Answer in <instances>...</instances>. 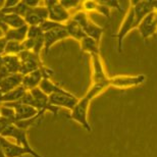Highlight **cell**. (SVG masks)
Segmentation results:
<instances>
[{
  "label": "cell",
  "instance_id": "cell-37",
  "mask_svg": "<svg viewBox=\"0 0 157 157\" xmlns=\"http://www.w3.org/2000/svg\"><path fill=\"white\" fill-rule=\"evenodd\" d=\"M0 157H5V155H4V153H3V151H2V149H1V147H0Z\"/></svg>",
  "mask_w": 157,
  "mask_h": 157
},
{
  "label": "cell",
  "instance_id": "cell-14",
  "mask_svg": "<svg viewBox=\"0 0 157 157\" xmlns=\"http://www.w3.org/2000/svg\"><path fill=\"white\" fill-rule=\"evenodd\" d=\"M24 20L27 26H40L41 24L48 20V11L44 5L38 7L30 8L29 11L25 14Z\"/></svg>",
  "mask_w": 157,
  "mask_h": 157
},
{
  "label": "cell",
  "instance_id": "cell-25",
  "mask_svg": "<svg viewBox=\"0 0 157 157\" xmlns=\"http://www.w3.org/2000/svg\"><path fill=\"white\" fill-rule=\"evenodd\" d=\"M44 113H45V112L41 111V112H39V113L36 115L35 117H32V118L26 119V121H15L13 124L17 125V128H21V130L28 131L30 128L36 127V125L39 124L40 121H41V119H42V117H43Z\"/></svg>",
  "mask_w": 157,
  "mask_h": 157
},
{
  "label": "cell",
  "instance_id": "cell-32",
  "mask_svg": "<svg viewBox=\"0 0 157 157\" xmlns=\"http://www.w3.org/2000/svg\"><path fill=\"white\" fill-rule=\"evenodd\" d=\"M102 3H103V4H105L106 6H108L111 10L113 8L117 9V10H121V11L124 10V9L122 8V6H121L122 2H118V1H102Z\"/></svg>",
  "mask_w": 157,
  "mask_h": 157
},
{
  "label": "cell",
  "instance_id": "cell-35",
  "mask_svg": "<svg viewBox=\"0 0 157 157\" xmlns=\"http://www.w3.org/2000/svg\"><path fill=\"white\" fill-rule=\"evenodd\" d=\"M153 20H154V23L157 26V11L156 10H154V12H153Z\"/></svg>",
  "mask_w": 157,
  "mask_h": 157
},
{
  "label": "cell",
  "instance_id": "cell-28",
  "mask_svg": "<svg viewBox=\"0 0 157 157\" xmlns=\"http://www.w3.org/2000/svg\"><path fill=\"white\" fill-rule=\"evenodd\" d=\"M43 32L41 30L40 26H28V35L27 38L37 40L40 37L43 36Z\"/></svg>",
  "mask_w": 157,
  "mask_h": 157
},
{
  "label": "cell",
  "instance_id": "cell-30",
  "mask_svg": "<svg viewBox=\"0 0 157 157\" xmlns=\"http://www.w3.org/2000/svg\"><path fill=\"white\" fill-rule=\"evenodd\" d=\"M98 13L104 15L106 18H110V14H111V9L106 6L105 4H103L102 1H98V8H97V11Z\"/></svg>",
  "mask_w": 157,
  "mask_h": 157
},
{
  "label": "cell",
  "instance_id": "cell-8",
  "mask_svg": "<svg viewBox=\"0 0 157 157\" xmlns=\"http://www.w3.org/2000/svg\"><path fill=\"white\" fill-rule=\"evenodd\" d=\"M0 147H1L5 157H23L25 155H30L32 157H43L36 151H30L23 146L12 143L7 138L0 137Z\"/></svg>",
  "mask_w": 157,
  "mask_h": 157
},
{
  "label": "cell",
  "instance_id": "cell-36",
  "mask_svg": "<svg viewBox=\"0 0 157 157\" xmlns=\"http://www.w3.org/2000/svg\"><path fill=\"white\" fill-rule=\"evenodd\" d=\"M152 4H153V8H154V10L157 11V1H152Z\"/></svg>",
  "mask_w": 157,
  "mask_h": 157
},
{
  "label": "cell",
  "instance_id": "cell-23",
  "mask_svg": "<svg viewBox=\"0 0 157 157\" xmlns=\"http://www.w3.org/2000/svg\"><path fill=\"white\" fill-rule=\"evenodd\" d=\"M81 45V49L84 52L88 53L90 56L94 54H100V48H99V42L94 40L90 37H85V38L78 42Z\"/></svg>",
  "mask_w": 157,
  "mask_h": 157
},
{
  "label": "cell",
  "instance_id": "cell-17",
  "mask_svg": "<svg viewBox=\"0 0 157 157\" xmlns=\"http://www.w3.org/2000/svg\"><path fill=\"white\" fill-rule=\"evenodd\" d=\"M153 12L149 13L147 17L142 21V23L140 24V26L138 27V30H139V33L142 39L146 40L152 37L157 31V26L154 23V20H153Z\"/></svg>",
  "mask_w": 157,
  "mask_h": 157
},
{
  "label": "cell",
  "instance_id": "cell-6",
  "mask_svg": "<svg viewBox=\"0 0 157 157\" xmlns=\"http://www.w3.org/2000/svg\"><path fill=\"white\" fill-rule=\"evenodd\" d=\"M44 6L48 11V20L54 23L64 25L71 20V12L67 10L60 1H45Z\"/></svg>",
  "mask_w": 157,
  "mask_h": 157
},
{
  "label": "cell",
  "instance_id": "cell-34",
  "mask_svg": "<svg viewBox=\"0 0 157 157\" xmlns=\"http://www.w3.org/2000/svg\"><path fill=\"white\" fill-rule=\"evenodd\" d=\"M8 29H9V28L6 26L4 23H3V21L1 20V17H0V31H1V32L3 33V35H4L6 32H7Z\"/></svg>",
  "mask_w": 157,
  "mask_h": 157
},
{
  "label": "cell",
  "instance_id": "cell-39",
  "mask_svg": "<svg viewBox=\"0 0 157 157\" xmlns=\"http://www.w3.org/2000/svg\"><path fill=\"white\" fill-rule=\"evenodd\" d=\"M0 13H1V7H0Z\"/></svg>",
  "mask_w": 157,
  "mask_h": 157
},
{
  "label": "cell",
  "instance_id": "cell-9",
  "mask_svg": "<svg viewBox=\"0 0 157 157\" xmlns=\"http://www.w3.org/2000/svg\"><path fill=\"white\" fill-rule=\"evenodd\" d=\"M91 65H92V84L104 85L106 87H110L109 80L110 78L107 76L103 67L100 54L91 55Z\"/></svg>",
  "mask_w": 157,
  "mask_h": 157
},
{
  "label": "cell",
  "instance_id": "cell-1",
  "mask_svg": "<svg viewBox=\"0 0 157 157\" xmlns=\"http://www.w3.org/2000/svg\"><path fill=\"white\" fill-rule=\"evenodd\" d=\"M154 11L152 1H131L130 7L127 15L124 17L117 34H114V38L117 40V47L119 53L124 51V40L125 36L132 30L138 29L142 21L149 13Z\"/></svg>",
  "mask_w": 157,
  "mask_h": 157
},
{
  "label": "cell",
  "instance_id": "cell-31",
  "mask_svg": "<svg viewBox=\"0 0 157 157\" xmlns=\"http://www.w3.org/2000/svg\"><path fill=\"white\" fill-rule=\"evenodd\" d=\"M62 6L70 11V9L78 8V6H82V1H60Z\"/></svg>",
  "mask_w": 157,
  "mask_h": 157
},
{
  "label": "cell",
  "instance_id": "cell-12",
  "mask_svg": "<svg viewBox=\"0 0 157 157\" xmlns=\"http://www.w3.org/2000/svg\"><path fill=\"white\" fill-rule=\"evenodd\" d=\"M70 38L67 33V30L64 28V25H60L59 27L55 28L51 31L43 34L44 39V53L47 55L51 50L52 46L61 40Z\"/></svg>",
  "mask_w": 157,
  "mask_h": 157
},
{
  "label": "cell",
  "instance_id": "cell-7",
  "mask_svg": "<svg viewBox=\"0 0 157 157\" xmlns=\"http://www.w3.org/2000/svg\"><path fill=\"white\" fill-rule=\"evenodd\" d=\"M17 56L21 60L20 74L23 75V76L39 70L40 67H43V62L41 60L39 54H36L32 51L24 50Z\"/></svg>",
  "mask_w": 157,
  "mask_h": 157
},
{
  "label": "cell",
  "instance_id": "cell-18",
  "mask_svg": "<svg viewBox=\"0 0 157 157\" xmlns=\"http://www.w3.org/2000/svg\"><path fill=\"white\" fill-rule=\"evenodd\" d=\"M64 28H65V30H67L68 37L78 41V42H81L85 37H87L86 34L84 32V30L82 29V27L77 21H75L71 17L67 24H64Z\"/></svg>",
  "mask_w": 157,
  "mask_h": 157
},
{
  "label": "cell",
  "instance_id": "cell-38",
  "mask_svg": "<svg viewBox=\"0 0 157 157\" xmlns=\"http://www.w3.org/2000/svg\"><path fill=\"white\" fill-rule=\"evenodd\" d=\"M2 93L1 92H0V106H1L2 105Z\"/></svg>",
  "mask_w": 157,
  "mask_h": 157
},
{
  "label": "cell",
  "instance_id": "cell-10",
  "mask_svg": "<svg viewBox=\"0 0 157 157\" xmlns=\"http://www.w3.org/2000/svg\"><path fill=\"white\" fill-rule=\"evenodd\" d=\"M78 97L65 90L62 93H55L49 96V103L56 108H65L71 110L78 101Z\"/></svg>",
  "mask_w": 157,
  "mask_h": 157
},
{
  "label": "cell",
  "instance_id": "cell-4",
  "mask_svg": "<svg viewBox=\"0 0 157 157\" xmlns=\"http://www.w3.org/2000/svg\"><path fill=\"white\" fill-rule=\"evenodd\" d=\"M71 18L75 21H77L82 27V29L84 30L87 37H90V38L96 40L97 42L100 43L103 36V33H104V28L95 24L92 20H90L87 12H85L83 10L77 11L76 13L71 15Z\"/></svg>",
  "mask_w": 157,
  "mask_h": 157
},
{
  "label": "cell",
  "instance_id": "cell-24",
  "mask_svg": "<svg viewBox=\"0 0 157 157\" xmlns=\"http://www.w3.org/2000/svg\"><path fill=\"white\" fill-rule=\"evenodd\" d=\"M39 88L48 96L52 95V94H55V93H62L65 91V89L59 87L58 85L54 84L50 78H44V80L41 82Z\"/></svg>",
  "mask_w": 157,
  "mask_h": 157
},
{
  "label": "cell",
  "instance_id": "cell-26",
  "mask_svg": "<svg viewBox=\"0 0 157 157\" xmlns=\"http://www.w3.org/2000/svg\"><path fill=\"white\" fill-rule=\"evenodd\" d=\"M21 51H24L23 44L15 41H7V44L5 46L4 54L9 55H18Z\"/></svg>",
  "mask_w": 157,
  "mask_h": 157
},
{
  "label": "cell",
  "instance_id": "cell-15",
  "mask_svg": "<svg viewBox=\"0 0 157 157\" xmlns=\"http://www.w3.org/2000/svg\"><path fill=\"white\" fill-rule=\"evenodd\" d=\"M3 104L10 106L14 109L15 111V121H26V119L35 117L37 114L39 113V110H37L36 108H34L33 106L24 104L21 102H13V103H3ZM14 121V122H15Z\"/></svg>",
  "mask_w": 157,
  "mask_h": 157
},
{
  "label": "cell",
  "instance_id": "cell-21",
  "mask_svg": "<svg viewBox=\"0 0 157 157\" xmlns=\"http://www.w3.org/2000/svg\"><path fill=\"white\" fill-rule=\"evenodd\" d=\"M28 35V26H24L17 29H8L4 35L7 41H15V42L23 43L27 39Z\"/></svg>",
  "mask_w": 157,
  "mask_h": 157
},
{
  "label": "cell",
  "instance_id": "cell-20",
  "mask_svg": "<svg viewBox=\"0 0 157 157\" xmlns=\"http://www.w3.org/2000/svg\"><path fill=\"white\" fill-rule=\"evenodd\" d=\"M0 17L9 29H17L24 26H27L24 17L14 13H0Z\"/></svg>",
  "mask_w": 157,
  "mask_h": 157
},
{
  "label": "cell",
  "instance_id": "cell-29",
  "mask_svg": "<svg viewBox=\"0 0 157 157\" xmlns=\"http://www.w3.org/2000/svg\"><path fill=\"white\" fill-rule=\"evenodd\" d=\"M82 7L85 12H94L98 8V1H82Z\"/></svg>",
  "mask_w": 157,
  "mask_h": 157
},
{
  "label": "cell",
  "instance_id": "cell-16",
  "mask_svg": "<svg viewBox=\"0 0 157 157\" xmlns=\"http://www.w3.org/2000/svg\"><path fill=\"white\" fill-rule=\"evenodd\" d=\"M23 83V75L10 74L0 80V92L5 94L9 91L20 87Z\"/></svg>",
  "mask_w": 157,
  "mask_h": 157
},
{
  "label": "cell",
  "instance_id": "cell-19",
  "mask_svg": "<svg viewBox=\"0 0 157 157\" xmlns=\"http://www.w3.org/2000/svg\"><path fill=\"white\" fill-rule=\"evenodd\" d=\"M2 60L8 74H20L21 60L17 55L3 54Z\"/></svg>",
  "mask_w": 157,
  "mask_h": 157
},
{
  "label": "cell",
  "instance_id": "cell-11",
  "mask_svg": "<svg viewBox=\"0 0 157 157\" xmlns=\"http://www.w3.org/2000/svg\"><path fill=\"white\" fill-rule=\"evenodd\" d=\"M146 76L137 75V76H115L110 78L109 84L110 87L118 89H128V88L138 87L145 83Z\"/></svg>",
  "mask_w": 157,
  "mask_h": 157
},
{
  "label": "cell",
  "instance_id": "cell-13",
  "mask_svg": "<svg viewBox=\"0 0 157 157\" xmlns=\"http://www.w3.org/2000/svg\"><path fill=\"white\" fill-rule=\"evenodd\" d=\"M0 137H4V138H13L17 141V144L20 146H23L24 148H26L30 151H35L32 146L30 145L29 141H28L27 137V131L21 130V128H17V125L11 124H9L4 131L2 132V134L0 135Z\"/></svg>",
  "mask_w": 157,
  "mask_h": 157
},
{
  "label": "cell",
  "instance_id": "cell-3",
  "mask_svg": "<svg viewBox=\"0 0 157 157\" xmlns=\"http://www.w3.org/2000/svg\"><path fill=\"white\" fill-rule=\"evenodd\" d=\"M24 104L33 106L37 110L43 112H51L52 114L57 115L59 108H56L49 103V96L46 95L40 88H35V89L28 91L25 94V96L20 101Z\"/></svg>",
  "mask_w": 157,
  "mask_h": 157
},
{
  "label": "cell",
  "instance_id": "cell-2",
  "mask_svg": "<svg viewBox=\"0 0 157 157\" xmlns=\"http://www.w3.org/2000/svg\"><path fill=\"white\" fill-rule=\"evenodd\" d=\"M105 89H107V87L104 85L92 84L86 95L81 97L76 106L71 110L68 119H71V121L80 124L87 132H92V127L88 121V109H89L91 101Z\"/></svg>",
  "mask_w": 157,
  "mask_h": 157
},
{
  "label": "cell",
  "instance_id": "cell-27",
  "mask_svg": "<svg viewBox=\"0 0 157 157\" xmlns=\"http://www.w3.org/2000/svg\"><path fill=\"white\" fill-rule=\"evenodd\" d=\"M0 117L7 119L12 124H14L15 121V111L14 109L10 107V106H7L5 104H2L0 106Z\"/></svg>",
  "mask_w": 157,
  "mask_h": 157
},
{
  "label": "cell",
  "instance_id": "cell-22",
  "mask_svg": "<svg viewBox=\"0 0 157 157\" xmlns=\"http://www.w3.org/2000/svg\"><path fill=\"white\" fill-rule=\"evenodd\" d=\"M27 92L28 91L23 87V85H21L20 87L15 88V89L9 91V92L5 93V94H2V102L3 103L20 102Z\"/></svg>",
  "mask_w": 157,
  "mask_h": 157
},
{
  "label": "cell",
  "instance_id": "cell-33",
  "mask_svg": "<svg viewBox=\"0 0 157 157\" xmlns=\"http://www.w3.org/2000/svg\"><path fill=\"white\" fill-rule=\"evenodd\" d=\"M6 44H7V39H6L4 36H2L1 38H0V55L4 54Z\"/></svg>",
  "mask_w": 157,
  "mask_h": 157
},
{
  "label": "cell",
  "instance_id": "cell-5",
  "mask_svg": "<svg viewBox=\"0 0 157 157\" xmlns=\"http://www.w3.org/2000/svg\"><path fill=\"white\" fill-rule=\"evenodd\" d=\"M53 74V71L51 68L43 65L42 67H40L39 70L34 71L32 73L25 75L23 76V87L27 91H31L35 88H38L40 86L41 82L44 78H50Z\"/></svg>",
  "mask_w": 157,
  "mask_h": 157
}]
</instances>
